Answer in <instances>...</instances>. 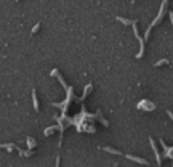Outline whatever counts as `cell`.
<instances>
[{
    "instance_id": "12",
    "label": "cell",
    "mask_w": 173,
    "mask_h": 167,
    "mask_svg": "<svg viewBox=\"0 0 173 167\" xmlns=\"http://www.w3.org/2000/svg\"><path fill=\"white\" fill-rule=\"evenodd\" d=\"M56 167H59V156H58V159H56Z\"/></svg>"
},
{
    "instance_id": "3",
    "label": "cell",
    "mask_w": 173,
    "mask_h": 167,
    "mask_svg": "<svg viewBox=\"0 0 173 167\" xmlns=\"http://www.w3.org/2000/svg\"><path fill=\"white\" fill-rule=\"evenodd\" d=\"M149 143H151V146H152V150H154V153H156V159H157V164H162V159H160V153L157 151V146H156V143H154V140L152 138H149Z\"/></svg>"
},
{
    "instance_id": "8",
    "label": "cell",
    "mask_w": 173,
    "mask_h": 167,
    "mask_svg": "<svg viewBox=\"0 0 173 167\" xmlns=\"http://www.w3.org/2000/svg\"><path fill=\"white\" fill-rule=\"evenodd\" d=\"M27 148H29V150L35 148V140H32L31 137H27Z\"/></svg>"
},
{
    "instance_id": "11",
    "label": "cell",
    "mask_w": 173,
    "mask_h": 167,
    "mask_svg": "<svg viewBox=\"0 0 173 167\" xmlns=\"http://www.w3.org/2000/svg\"><path fill=\"white\" fill-rule=\"evenodd\" d=\"M167 114H168L170 117H172V121H173V112H172V111H167Z\"/></svg>"
},
{
    "instance_id": "2",
    "label": "cell",
    "mask_w": 173,
    "mask_h": 167,
    "mask_svg": "<svg viewBox=\"0 0 173 167\" xmlns=\"http://www.w3.org/2000/svg\"><path fill=\"white\" fill-rule=\"evenodd\" d=\"M127 159H130V161H135V162L143 164V166H148V164H149L146 159H143V157H138V156H133V154H127Z\"/></svg>"
},
{
    "instance_id": "4",
    "label": "cell",
    "mask_w": 173,
    "mask_h": 167,
    "mask_svg": "<svg viewBox=\"0 0 173 167\" xmlns=\"http://www.w3.org/2000/svg\"><path fill=\"white\" fill-rule=\"evenodd\" d=\"M32 101H34V109H35V111H40L38 100H37V92H35V90H32Z\"/></svg>"
},
{
    "instance_id": "9",
    "label": "cell",
    "mask_w": 173,
    "mask_h": 167,
    "mask_svg": "<svg viewBox=\"0 0 173 167\" xmlns=\"http://www.w3.org/2000/svg\"><path fill=\"white\" fill-rule=\"evenodd\" d=\"M168 59H160V61H157L156 63V68H159V66H162V64H168Z\"/></svg>"
},
{
    "instance_id": "7",
    "label": "cell",
    "mask_w": 173,
    "mask_h": 167,
    "mask_svg": "<svg viewBox=\"0 0 173 167\" xmlns=\"http://www.w3.org/2000/svg\"><path fill=\"white\" fill-rule=\"evenodd\" d=\"M117 21H120V23H124V26H130V24H133V23H135V21L125 19V18H120V16H117Z\"/></svg>"
},
{
    "instance_id": "1",
    "label": "cell",
    "mask_w": 173,
    "mask_h": 167,
    "mask_svg": "<svg viewBox=\"0 0 173 167\" xmlns=\"http://www.w3.org/2000/svg\"><path fill=\"white\" fill-rule=\"evenodd\" d=\"M136 108L141 109V111H154L156 109V104L152 101H148V100H141L138 104H136Z\"/></svg>"
},
{
    "instance_id": "13",
    "label": "cell",
    "mask_w": 173,
    "mask_h": 167,
    "mask_svg": "<svg viewBox=\"0 0 173 167\" xmlns=\"http://www.w3.org/2000/svg\"><path fill=\"white\" fill-rule=\"evenodd\" d=\"M170 18H172V23H173V13H170Z\"/></svg>"
},
{
    "instance_id": "10",
    "label": "cell",
    "mask_w": 173,
    "mask_h": 167,
    "mask_svg": "<svg viewBox=\"0 0 173 167\" xmlns=\"http://www.w3.org/2000/svg\"><path fill=\"white\" fill-rule=\"evenodd\" d=\"M38 28H40V23H37V24H35L34 28H32V34H35V32L38 31Z\"/></svg>"
},
{
    "instance_id": "6",
    "label": "cell",
    "mask_w": 173,
    "mask_h": 167,
    "mask_svg": "<svg viewBox=\"0 0 173 167\" xmlns=\"http://www.w3.org/2000/svg\"><path fill=\"white\" fill-rule=\"evenodd\" d=\"M104 151H106V153H111V154H114V156H122V153L119 150H114V148H109V146H106V148H104Z\"/></svg>"
},
{
    "instance_id": "5",
    "label": "cell",
    "mask_w": 173,
    "mask_h": 167,
    "mask_svg": "<svg viewBox=\"0 0 173 167\" xmlns=\"http://www.w3.org/2000/svg\"><path fill=\"white\" fill-rule=\"evenodd\" d=\"M55 130H61V125H51V127L45 129V132H43V133H45V137H47V135H51Z\"/></svg>"
}]
</instances>
